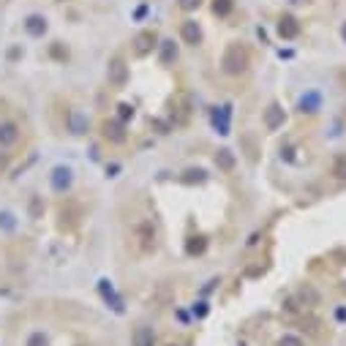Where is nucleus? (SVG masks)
I'll list each match as a JSON object with an SVG mask.
<instances>
[{"mask_svg": "<svg viewBox=\"0 0 346 346\" xmlns=\"http://www.w3.org/2000/svg\"><path fill=\"white\" fill-rule=\"evenodd\" d=\"M204 248H207V240H204V237H191V240L185 243V251H188V256L202 254Z\"/></svg>", "mask_w": 346, "mask_h": 346, "instance_id": "nucleus-14", "label": "nucleus"}, {"mask_svg": "<svg viewBox=\"0 0 346 346\" xmlns=\"http://www.w3.org/2000/svg\"><path fill=\"white\" fill-rule=\"evenodd\" d=\"M316 109H319V93H308L300 101V112H308L311 115V112H316Z\"/></svg>", "mask_w": 346, "mask_h": 346, "instance_id": "nucleus-15", "label": "nucleus"}, {"mask_svg": "<svg viewBox=\"0 0 346 346\" xmlns=\"http://www.w3.org/2000/svg\"><path fill=\"white\" fill-rule=\"evenodd\" d=\"M278 346H305L300 335H281L278 338Z\"/></svg>", "mask_w": 346, "mask_h": 346, "instance_id": "nucleus-19", "label": "nucleus"}, {"mask_svg": "<svg viewBox=\"0 0 346 346\" xmlns=\"http://www.w3.org/2000/svg\"><path fill=\"white\" fill-rule=\"evenodd\" d=\"M0 166H3V161H0Z\"/></svg>", "mask_w": 346, "mask_h": 346, "instance_id": "nucleus-24", "label": "nucleus"}, {"mask_svg": "<svg viewBox=\"0 0 346 346\" xmlns=\"http://www.w3.org/2000/svg\"><path fill=\"white\" fill-rule=\"evenodd\" d=\"M25 28H28L30 36H44V33H46V19L38 17V14H33V17L25 19Z\"/></svg>", "mask_w": 346, "mask_h": 346, "instance_id": "nucleus-11", "label": "nucleus"}, {"mask_svg": "<svg viewBox=\"0 0 346 346\" xmlns=\"http://www.w3.org/2000/svg\"><path fill=\"white\" fill-rule=\"evenodd\" d=\"M28 346H46V338L41 335V332H36V335H33L30 341H28Z\"/></svg>", "mask_w": 346, "mask_h": 346, "instance_id": "nucleus-22", "label": "nucleus"}, {"mask_svg": "<svg viewBox=\"0 0 346 346\" xmlns=\"http://www.w3.org/2000/svg\"><path fill=\"white\" fill-rule=\"evenodd\" d=\"M131 343L134 346H156V335H153L150 327H136L134 332H131Z\"/></svg>", "mask_w": 346, "mask_h": 346, "instance_id": "nucleus-6", "label": "nucleus"}, {"mask_svg": "<svg viewBox=\"0 0 346 346\" xmlns=\"http://www.w3.org/2000/svg\"><path fill=\"white\" fill-rule=\"evenodd\" d=\"M68 125H71V134H85V131H88V117L74 109L68 115Z\"/></svg>", "mask_w": 346, "mask_h": 346, "instance_id": "nucleus-13", "label": "nucleus"}, {"mask_svg": "<svg viewBox=\"0 0 346 346\" xmlns=\"http://www.w3.org/2000/svg\"><path fill=\"white\" fill-rule=\"evenodd\" d=\"M106 74H109V82L115 85V88H123V85L128 82V65H125L123 57H112Z\"/></svg>", "mask_w": 346, "mask_h": 346, "instance_id": "nucleus-2", "label": "nucleus"}, {"mask_svg": "<svg viewBox=\"0 0 346 346\" xmlns=\"http://www.w3.org/2000/svg\"><path fill=\"white\" fill-rule=\"evenodd\" d=\"M278 36L281 38H297L300 36V22H297L292 14H284L278 19Z\"/></svg>", "mask_w": 346, "mask_h": 346, "instance_id": "nucleus-3", "label": "nucleus"}, {"mask_svg": "<svg viewBox=\"0 0 346 346\" xmlns=\"http://www.w3.org/2000/svg\"><path fill=\"white\" fill-rule=\"evenodd\" d=\"M177 3H180L183 11H194V9H199V6H202V0H177Z\"/></svg>", "mask_w": 346, "mask_h": 346, "instance_id": "nucleus-21", "label": "nucleus"}, {"mask_svg": "<svg viewBox=\"0 0 346 346\" xmlns=\"http://www.w3.org/2000/svg\"><path fill=\"white\" fill-rule=\"evenodd\" d=\"M117 117H120V123L128 120V117H134V109H131L128 104H120V106H117Z\"/></svg>", "mask_w": 346, "mask_h": 346, "instance_id": "nucleus-20", "label": "nucleus"}, {"mask_svg": "<svg viewBox=\"0 0 346 346\" xmlns=\"http://www.w3.org/2000/svg\"><path fill=\"white\" fill-rule=\"evenodd\" d=\"M104 136L109 139V142H115V145L125 142V125L120 120H106L104 123Z\"/></svg>", "mask_w": 346, "mask_h": 346, "instance_id": "nucleus-5", "label": "nucleus"}, {"mask_svg": "<svg viewBox=\"0 0 346 346\" xmlns=\"http://www.w3.org/2000/svg\"><path fill=\"white\" fill-rule=\"evenodd\" d=\"M180 36H183V41H185V44H191V46L202 44V28H199L194 19H185V22H183Z\"/></svg>", "mask_w": 346, "mask_h": 346, "instance_id": "nucleus-4", "label": "nucleus"}, {"mask_svg": "<svg viewBox=\"0 0 346 346\" xmlns=\"http://www.w3.org/2000/svg\"><path fill=\"white\" fill-rule=\"evenodd\" d=\"M232 9H235V0H213V14L218 17H226Z\"/></svg>", "mask_w": 346, "mask_h": 346, "instance_id": "nucleus-16", "label": "nucleus"}, {"mask_svg": "<svg viewBox=\"0 0 346 346\" xmlns=\"http://www.w3.org/2000/svg\"><path fill=\"white\" fill-rule=\"evenodd\" d=\"M221 65H224L226 74H243V71L248 68V52H245L240 44H229L224 52Z\"/></svg>", "mask_w": 346, "mask_h": 346, "instance_id": "nucleus-1", "label": "nucleus"}, {"mask_svg": "<svg viewBox=\"0 0 346 346\" xmlns=\"http://www.w3.org/2000/svg\"><path fill=\"white\" fill-rule=\"evenodd\" d=\"M343 289H346V286H343Z\"/></svg>", "mask_w": 346, "mask_h": 346, "instance_id": "nucleus-25", "label": "nucleus"}, {"mask_svg": "<svg viewBox=\"0 0 346 346\" xmlns=\"http://www.w3.org/2000/svg\"><path fill=\"white\" fill-rule=\"evenodd\" d=\"M281 123H284V109L278 104H270L267 112H264V125H267L270 131H275Z\"/></svg>", "mask_w": 346, "mask_h": 346, "instance_id": "nucleus-8", "label": "nucleus"}, {"mask_svg": "<svg viewBox=\"0 0 346 346\" xmlns=\"http://www.w3.org/2000/svg\"><path fill=\"white\" fill-rule=\"evenodd\" d=\"M216 164L221 166V169H232V166H235V156H232L229 150H218V156H216Z\"/></svg>", "mask_w": 346, "mask_h": 346, "instance_id": "nucleus-17", "label": "nucleus"}, {"mask_svg": "<svg viewBox=\"0 0 346 346\" xmlns=\"http://www.w3.org/2000/svg\"><path fill=\"white\" fill-rule=\"evenodd\" d=\"M158 46H161V63L164 65H169L172 60H177V44L172 41V38H164Z\"/></svg>", "mask_w": 346, "mask_h": 346, "instance_id": "nucleus-12", "label": "nucleus"}, {"mask_svg": "<svg viewBox=\"0 0 346 346\" xmlns=\"http://www.w3.org/2000/svg\"><path fill=\"white\" fill-rule=\"evenodd\" d=\"M332 175H335L338 180H346V156L335 158V164H332Z\"/></svg>", "mask_w": 346, "mask_h": 346, "instance_id": "nucleus-18", "label": "nucleus"}, {"mask_svg": "<svg viewBox=\"0 0 346 346\" xmlns=\"http://www.w3.org/2000/svg\"><path fill=\"white\" fill-rule=\"evenodd\" d=\"M134 44H136V46H134V49H136V55H148V52L153 49V46H156V33H150V30L139 33Z\"/></svg>", "mask_w": 346, "mask_h": 346, "instance_id": "nucleus-10", "label": "nucleus"}, {"mask_svg": "<svg viewBox=\"0 0 346 346\" xmlns=\"http://www.w3.org/2000/svg\"><path fill=\"white\" fill-rule=\"evenodd\" d=\"M68 185H71V169L57 166V169L52 172V188H55V191H65Z\"/></svg>", "mask_w": 346, "mask_h": 346, "instance_id": "nucleus-7", "label": "nucleus"}, {"mask_svg": "<svg viewBox=\"0 0 346 346\" xmlns=\"http://www.w3.org/2000/svg\"><path fill=\"white\" fill-rule=\"evenodd\" d=\"M19 139V128L14 123H0V148H9Z\"/></svg>", "mask_w": 346, "mask_h": 346, "instance_id": "nucleus-9", "label": "nucleus"}, {"mask_svg": "<svg viewBox=\"0 0 346 346\" xmlns=\"http://www.w3.org/2000/svg\"><path fill=\"white\" fill-rule=\"evenodd\" d=\"M341 33H343V38H346V25H343V30H341Z\"/></svg>", "mask_w": 346, "mask_h": 346, "instance_id": "nucleus-23", "label": "nucleus"}]
</instances>
